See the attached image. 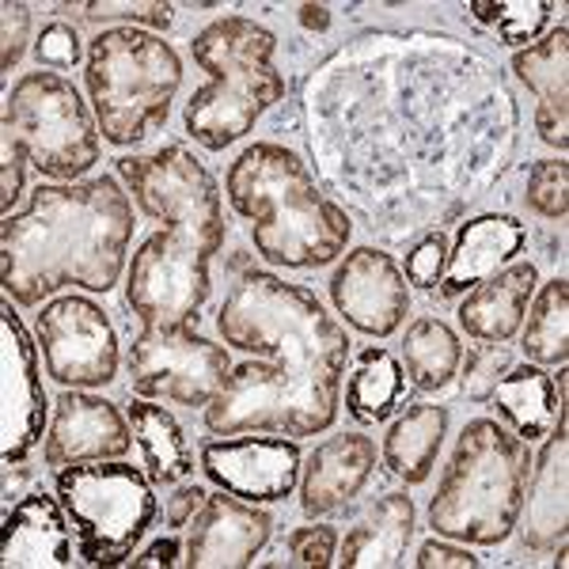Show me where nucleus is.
<instances>
[{
  "label": "nucleus",
  "mask_w": 569,
  "mask_h": 569,
  "mask_svg": "<svg viewBox=\"0 0 569 569\" xmlns=\"http://www.w3.org/2000/svg\"><path fill=\"white\" fill-rule=\"evenodd\" d=\"M118 176L156 232L133 251L126 308L141 327H187L209 300V262L224 247V206L213 171L187 144L122 156Z\"/></svg>",
  "instance_id": "3"
},
{
  "label": "nucleus",
  "mask_w": 569,
  "mask_h": 569,
  "mask_svg": "<svg viewBox=\"0 0 569 569\" xmlns=\"http://www.w3.org/2000/svg\"><path fill=\"white\" fill-rule=\"evenodd\" d=\"M555 550H558V558H555V566H558V569H566V566H569V547H566V539H562V543H558Z\"/></svg>",
  "instance_id": "44"
},
{
  "label": "nucleus",
  "mask_w": 569,
  "mask_h": 569,
  "mask_svg": "<svg viewBox=\"0 0 569 569\" xmlns=\"http://www.w3.org/2000/svg\"><path fill=\"white\" fill-rule=\"evenodd\" d=\"M528 323H520V350L528 365L539 369H558L569 361V281L550 278L539 284L528 305Z\"/></svg>",
  "instance_id": "30"
},
{
  "label": "nucleus",
  "mask_w": 569,
  "mask_h": 569,
  "mask_svg": "<svg viewBox=\"0 0 569 569\" xmlns=\"http://www.w3.org/2000/svg\"><path fill=\"white\" fill-rule=\"evenodd\" d=\"M418 569H479L482 562L471 555L467 543H456V539H445V536H433L418 547V558H415Z\"/></svg>",
  "instance_id": "39"
},
{
  "label": "nucleus",
  "mask_w": 569,
  "mask_h": 569,
  "mask_svg": "<svg viewBox=\"0 0 569 569\" xmlns=\"http://www.w3.org/2000/svg\"><path fill=\"white\" fill-rule=\"evenodd\" d=\"M126 369H130L133 395L141 399L206 410L232 376V357H228V346L198 335L194 323L144 327L130 342Z\"/></svg>",
  "instance_id": "11"
},
{
  "label": "nucleus",
  "mask_w": 569,
  "mask_h": 569,
  "mask_svg": "<svg viewBox=\"0 0 569 569\" xmlns=\"http://www.w3.org/2000/svg\"><path fill=\"white\" fill-rule=\"evenodd\" d=\"M300 479V509L308 520L330 517L335 509L350 505L376 475V445L365 433H338L316 445L305 460Z\"/></svg>",
  "instance_id": "18"
},
{
  "label": "nucleus",
  "mask_w": 569,
  "mask_h": 569,
  "mask_svg": "<svg viewBox=\"0 0 569 569\" xmlns=\"http://www.w3.org/2000/svg\"><path fill=\"white\" fill-rule=\"evenodd\" d=\"M0 137L16 144L39 176L80 182L103 156L96 110L69 77L50 69L27 72L4 96Z\"/></svg>",
  "instance_id": "9"
},
{
  "label": "nucleus",
  "mask_w": 569,
  "mask_h": 569,
  "mask_svg": "<svg viewBox=\"0 0 569 569\" xmlns=\"http://www.w3.org/2000/svg\"><path fill=\"white\" fill-rule=\"evenodd\" d=\"M512 369V353L505 350V342H486V346H475L467 350V357H460V383H463V395L471 402H490L493 388L505 372Z\"/></svg>",
  "instance_id": "33"
},
{
  "label": "nucleus",
  "mask_w": 569,
  "mask_h": 569,
  "mask_svg": "<svg viewBox=\"0 0 569 569\" xmlns=\"http://www.w3.org/2000/svg\"><path fill=\"white\" fill-rule=\"evenodd\" d=\"M42 361L61 388H103L118 376V330L88 297H53L34 319Z\"/></svg>",
  "instance_id": "12"
},
{
  "label": "nucleus",
  "mask_w": 569,
  "mask_h": 569,
  "mask_svg": "<svg viewBox=\"0 0 569 569\" xmlns=\"http://www.w3.org/2000/svg\"><path fill=\"white\" fill-rule=\"evenodd\" d=\"M525 206L543 220H566L569 213V163L558 160H539L528 171L525 187Z\"/></svg>",
  "instance_id": "32"
},
{
  "label": "nucleus",
  "mask_w": 569,
  "mask_h": 569,
  "mask_svg": "<svg viewBox=\"0 0 569 569\" xmlns=\"http://www.w3.org/2000/svg\"><path fill=\"white\" fill-rule=\"evenodd\" d=\"M528 243V228L509 213H482L460 224L452 247H448V266L437 292L440 300H456L471 292L475 284L498 273L501 266L517 262V254Z\"/></svg>",
  "instance_id": "20"
},
{
  "label": "nucleus",
  "mask_w": 569,
  "mask_h": 569,
  "mask_svg": "<svg viewBox=\"0 0 569 569\" xmlns=\"http://www.w3.org/2000/svg\"><path fill=\"white\" fill-rule=\"evenodd\" d=\"M539 289L536 262H509L475 284L460 305V330L475 342H509Z\"/></svg>",
  "instance_id": "23"
},
{
  "label": "nucleus",
  "mask_w": 569,
  "mask_h": 569,
  "mask_svg": "<svg viewBox=\"0 0 569 569\" xmlns=\"http://www.w3.org/2000/svg\"><path fill=\"white\" fill-rule=\"evenodd\" d=\"M467 12L479 27L498 34L501 46H531V39L543 34L555 4L550 0H471Z\"/></svg>",
  "instance_id": "31"
},
{
  "label": "nucleus",
  "mask_w": 569,
  "mask_h": 569,
  "mask_svg": "<svg viewBox=\"0 0 569 569\" xmlns=\"http://www.w3.org/2000/svg\"><path fill=\"white\" fill-rule=\"evenodd\" d=\"M34 58L46 69H72L80 58H84V46H80V34L72 31L69 23H50L42 27V34L34 39Z\"/></svg>",
  "instance_id": "37"
},
{
  "label": "nucleus",
  "mask_w": 569,
  "mask_h": 569,
  "mask_svg": "<svg viewBox=\"0 0 569 569\" xmlns=\"http://www.w3.org/2000/svg\"><path fill=\"white\" fill-rule=\"evenodd\" d=\"M0 20H4V31H0V69L12 72V66H20L23 50H27V31H31V8L20 4V0H4L0 4Z\"/></svg>",
  "instance_id": "38"
},
{
  "label": "nucleus",
  "mask_w": 569,
  "mask_h": 569,
  "mask_svg": "<svg viewBox=\"0 0 569 569\" xmlns=\"http://www.w3.org/2000/svg\"><path fill=\"white\" fill-rule=\"evenodd\" d=\"M206 498L209 493L201 490L198 482H179L176 490H171L168 505H163V520H168V528H187Z\"/></svg>",
  "instance_id": "41"
},
{
  "label": "nucleus",
  "mask_w": 569,
  "mask_h": 569,
  "mask_svg": "<svg viewBox=\"0 0 569 569\" xmlns=\"http://www.w3.org/2000/svg\"><path fill=\"white\" fill-rule=\"evenodd\" d=\"M0 149H4V182H0V209L4 217H12V206L23 198V163L27 156L16 149L8 137H0Z\"/></svg>",
  "instance_id": "40"
},
{
  "label": "nucleus",
  "mask_w": 569,
  "mask_h": 569,
  "mask_svg": "<svg viewBox=\"0 0 569 569\" xmlns=\"http://www.w3.org/2000/svg\"><path fill=\"white\" fill-rule=\"evenodd\" d=\"M327 289L338 316L369 338H391L410 311V284L383 247H353Z\"/></svg>",
  "instance_id": "15"
},
{
  "label": "nucleus",
  "mask_w": 569,
  "mask_h": 569,
  "mask_svg": "<svg viewBox=\"0 0 569 569\" xmlns=\"http://www.w3.org/2000/svg\"><path fill=\"white\" fill-rule=\"evenodd\" d=\"M448 437V407H433V402H415L388 426L383 433L380 460L388 467L391 479L421 486L429 482L437 467V456Z\"/></svg>",
  "instance_id": "25"
},
{
  "label": "nucleus",
  "mask_w": 569,
  "mask_h": 569,
  "mask_svg": "<svg viewBox=\"0 0 569 569\" xmlns=\"http://www.w3.org/2000/svg\"><path fill=\"white\" fill-rule=\"evenodd\" d=\"M130 448H133L130 418H122V410L114 402L84 388L61 391V399L53 402V421L42 448L46 467L122 460Z\"/></svg>",
  "instance_id": "16"
},
{
  "label": "nucleus",
  "mask_w": 569,
  "mask_h": 569,
  "mask_svg": "<svg viewBox=\"0 0 569 569\" xmlns=\"http://www.w3.org/2000/svg\"><path fill=\"white\" fill-rule=\"evenodd\" d=\"M448 236L445 232H429L421 236L418 243H410L407 251V284H415L421 292H433L440 278H445V266H448Z\"/></svg>",
  "instance_id": "35"
},
{
  "label": "nucleus",
  "mask_w": 569,
  "mask_h": 569,
  "mask_svg": "<svg viewBox=\"0 0 569 569\" xmlns=\"http://www.w3.org/2000/svg\"><path fill=\"white\" fill-rule=\"evenodd\" d=\"M520 543L528 550H555L569 531V437L558 421L528 471L520 505Z\"/></svg>",
  "instance_id": "19"
},
{
  "label": "nucleus",
  "mask_w": 569,
  "mask_h": 569,
  "mask_svg": "<svg viewBox=\"0 0 569 569\" xmlns=\"http://www.w3.org/2000/svg\"><path fill=\"white\" fill-rule=\"evenodd\" d=\"M217 330L224 346L266 353L270 365H236L217 399L201 410L209 433L316 437L335 426L353 342L316 292L251 266L228 289Z\"/></svg>",
  "instance_id": "2"
},
{
  "label": "nucleus",
  "mask_w": 569,
  "mask_h": 569,
  "mask_svg": "<svg viewBox=\"0 0 569 569\" xmlns=\"http://www.w3.org/2000/svg\"><path fill=\"white\" fill-rule=\"evenodd\" d=\"M410 539H415V501L407 493H383L346 531L335 562L342 569H395L407 562Z\"/></svg>",
  "instance_id": "24"
},
{
  "label": "nucleus",
  "mask_w": 569,
  "mask_h": 569,
  "mask_svg": "<svg viewBox=\"0 0 569 569\" xmlns=\"http://www.w3.org/2000/svg\"><path fill=\"white\" fill-rule=\"evenodd\" d=\"M0 463L23 467L27 456L42 445L50 402L42 391L39 346L27 335L23 319L12 311V300H0Z\"/></svg>",
  "instance_id": "13"
},
{
  "label": "nucleus",
  "mask_w": 569,
  "mask_h": 569,
  "mask_svg": "<svg viewBox=\"0 0 569 569\" xmlns=\"http://www.w3.org/2000/svg\"><path fill=\"white\" fill-rule=\"evenodd\" d=\"M80 16H84L88 23H130V27H149V31H168L171 20H176V8L171 4H160V0H88L84 8H80Z\"/></svg>",
  "instance_id": "34"
},
{
  "label": "nucleus",
  "mask_w": 569,
  "mask_h": 569,
  "mask_svg": "<svg viewBox=\"0 0 569 569\" xmlns=\"http://www.w3.org/2000/svg\"><path fill=\"white\" fill-rule=\"evenodd\" d=\"M190 53L209 80L182 110V130L201 149L224 152L243 141L266 110L284 99V77L273 66L278 39L270 27L247 16H224L201 27L190 39Z\"/></svg>",
  "instance_id": "6"
},
{
  "label": "nucleus",
  "mask_w": 569,
  "mask_h": 569,
  "mask_svg": "<svg viewBox=\"0 0 569 569\" xmlns=\"http://www.w3.org/2000/svg\"><path fill=\"white\" fill-rule=\"evenodd\" d=\"M490 399L525 445L543 440L558 421H566V402L558 399L555 376H547L539 365H517V369H509L498 380Z\"/></svg>",
  "instance_id": "26"
},
{
  "label": "nucleus",
  "mask_w": 569,
  "mask_h": 569,
  "mask_svg": "<svg viewBox=\"0 0 569 569\" xmlns=\"http://www.w3.org/2000/svg\"><path fill=\"white\" fill-rule=\"evenodd\" d=\"M460 335L437 316H421L407 327L402 338V372L418 391H445L460 372Z\"/></svg>",
  "instance_id": "28"
},
{
  "label": "nucleus",
  "mask_w": 569,
  "mask_h": 569,
  "mask_svg": "<svg viewBox=\"0 0 569 569\" xmlns=\"http://www.w3.org/2000/svg\"><path fill=\"white\" fill-rule=\"evenodd\" d=\"M187 539V569H243L254 566V555L270 543L273 517L254 501H243L228 490H217L201 501L190 520Z\"/></svg>",
  "instance_id": "17"
},
{
  "label": "nucleus",
  "mask_w": 569,
  "mask_h": 569,
  "mask_svg": "<svg viewBox=\"0 0 569 569\" xmlns=\"http://www.w3.org/2000/svg\"><path fill=\"white\" fill-rule=\"evenodd\" d=\"M289 558L284 566H297V569H327L335 562L338 555V531L330 525H308V528H297L289 536Z\"/></svg>",
  "instance_id": "36"
},
{
  "label": "nucleus",
  "mask_w": 569,
  "mask_h": 569,
  "mask_svg": "<svg viewBox=\"0 0 569 569\" xmlns=\"http://www.w3.org/2000/svg\"><path fill=\"white\" fill-rule=\"evenodd\" d=\"M300 23L311 34H327L330 31V8L327 4H300Z\"/></svg>",
  "instance_id": "43"
},
{
  "label": "nucleus",
  "mask_w": 569,
  "mask_h": 569,
  "mask_svg": "<svg viewBox=\"0 0 569 569\" xmlns=\"http://www.w3.org/2000/svg\"><path fill=\"white\" fill-rule=\"evenodd\" d=\"M402 391H407L402 361L383 346H369L353 361V372L346 380V410L361 426H376V421H388L395 415V407L402 402Z\"/></svg>",
  "instance_id": "29"
},
{
  "label": "nucleus",
  "mask_w": 569,
  "mask_h": 569,
  "mask_svg": "<svg viewBox=\"0 0 569 569\" xmlns=\"http://www.w3.org/2000/svg\"><path fill=\"white\" fill-rule=\"evenodd\" d=\"M133 201L114 176L42 182L20 213L0 220V284L20 308L69 289L110 292L133 240Z\"/></svg>",
  "instance_id": "4"
},
{
  "label": "nucleus",
  "mask_w": 569,
  "mask_h": 569,
  "mask_svg": "<svg viewBox=\"0 0 569 569\" xmlns=\"http://www.w3.org/2000/svg\"><path fill=\"white\" fill-rule=\"evenodd\" d=\"M236 217L247 220L259 259L281 270H319L346 254L353 220L311 176L308 160L281 141H254L224 176Z\"/></svg>",
  "instance_id": "5"
},
{
  "label": "nucleus",
  "mask_w": 569,
  "mask_h": 569,
  "mask_svg": "<svg viewBox=\"0 0 569 569\" xmlns=\"http://www.w3.org/2000/svg\"><path fill=\"white\" fill-rule=\"evenodd\" d=\"M297 126L323 194L380 247L479 206L512 168L520 107L482 50L440 31H357L297 80Z\"/></svg>",
  "instance_id": "1"
},
{
  "label": "nucleus",
  "mask_w": 569,
  "mask_h": 569,
  "mask_svg": "<svg viewBox=\"0 0 569 569\" xmlns=\"http://www.w3.org/2000/svg\"><path fill=\"white\" fill-rule=\"evenodd\" d=\"M201 475L243 501L254 505H273L284 501L297 490L300 479V452L297 440H284L278 433L270 437H224V440H206L201 445Z\"/></svg>",
  "instance_id": "14"
},
{
  "label": "nucleus",
  "mask_w": 569,
  "mask_h": 569,
  "mask_svg": "<svg viewBox=\"0 0 569 569\" xmlns=\"http://www.w3.org/2000/svg\"><path fill=\"white\" fill-rule=\"evenodd\" d=\"M179 555H182L179 539L168 536V539H156V543H149L137 558H130V566L133 569H171V566L182 562Z\"/></svg>",
  "instance_id": "42"
},
{
  "label": "nucleus",
  "mask_w": 569,
  "mask_h": 569,
  "mask_svg": "<svg viewBox=\"0 0 569 569\" xmlns=\"http://www.w3.org/2000/svg\"><path fill=\"white\" fill-rule=\"evenodd\" d=\"M66 505L46 490L23 493L4 512L0 566L4 569H66L72 566V536L66 525Z\"/></svg>",
  "instance_id": "21"
},
{
  "label": "nucleus",
  "mask_w": 569,
  "mask_h": 569,
  "mask_svg": "<svg viewBox=\"0 0 569 569\" xmlns=\"http://www.w3.org/2000/svg\"><path fill=\"white\" fill-rule=\"evenodd\" d=\"M84 88L103 141L130 149L168 122L182 88V61L176 46L160 34L141 27H110L88 42Z\"/></svg>",
  "instance_id": "8"
},
{
  "label": "nucleus",
  "mask_w": 569,
  "mask_h": 569,
  "mask_svg": "<svg viewBox=\"0 0 569 569\" xmlns=\"http://www.w3.org/2000/svg\"><path fill=\"white\" fill-rule=\"evenodd\" d=\"M528 471L531 452L517 433L493 418L467 421L426 512L433 536L467 547L505 543L517 531Z\"/></svg>",
  "instance_id": "7"
},
{
  "label": "nucleus",
  "mask_w": 569,
  "mask_h": 569,
  "mask_svg": "<svg viewBox=\"0 0 569 569\" xmlns=\"http://www.w3.org/2000/svg\"><path fill=\"white\" fill-rule=\"evenodd\" d=\"M126 418H130L133 440L144 456V475L152 486H179L194 475V452H190L187 433L171 410L156 407L152 399H137Z\"/></svg>",
  "instance_id": "27"
},
{
  "label": "nucleus",
  "mask_w": 569,
  "mask_h": 569,
  "mask_svg": "<svg viewBox=\"0 0 569 569\" xmlns=\"http://www.w3.org/2000/svg\"><path fill=\"white\" fill-rule=\"evenodd\" d=\"M512 72L531 96L536 107V133L550 149H569V27L558 23L539 42L512 53Z\"/></svg>",
  "instance_id": "22"
},
{
  "label": "nucleus",
  "mask_w": 569,
  "mask_h": 569,
  "mask_svg": "<svg viewBox=\"0 0 569 569\" xmlns=\"http://www.w3.org/2000/svg\"><path fill=\"white\" fill-rule=\"evenodd\" d=\"M58 498L77 528V550L88 566L130 562L133 547L160 512L152 479L141 467L122 460L61 467Z\"/></svg>",
  "instance_id": "10"
}]
</instances>
